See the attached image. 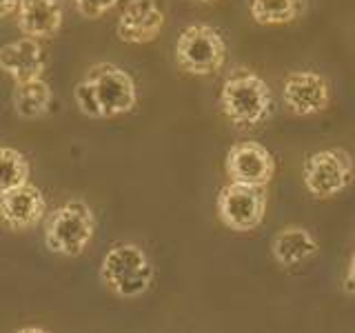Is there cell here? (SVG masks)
<instances>
[{"mask_svg":"<svg viewBox=\"0 0 355 333\" xmlns=\"http://www.w3.org/2000/svg\"><path fill=\"white\" fill-rule=\"evenodd\" d=\"M78 109L89 118H114L136 107L133 78L111 62L94 65L73 89Z\"/></svg>","mask_w":355,"mask_h":333,"instance_id":"1","label":"cell"},{"mask_svg":"<svg viewBox=\"0 0 355 333\" xmlns=\"http://www.w3.org/2000/svg\"><path fill=\"white\" fill-rule=\"evenodd\" d=\"M227 60V44L220 31L209 25L187 27L175 42V62L184 74L214 76Z\"/></svg>","mask_w":355,"mask_h":333,"instance_id":"5","label":"cell"},{"mask_svg":"<svg viewBox=\"0 0 355 333\" xmlns=\"http://www.w3.org/2000/svg\"><path fill=\"white\" fill-rule=\"evenodd\" d=\"M18 7V0H0V18L14 14Z\"/></svg>","mask_w":355,"mask_h":333,"instance_id":"20","label":"cell"},{"mask_svg":"<svg viewBox=\"0 0 355 333\" xmlns=\"http://www.w3.org/2000/svg\"><path fill=\"white\" fill-rule=\"evenodd\" d=\"M78 14L87 20H96L100 16H105L109 9H114L118 0H73Z\"/></svg>","mask_w":355,"mask_h":333,"instance_id":"18","label":"cell"},{"mask_svg":"<svg viewBox=\"0 0 355 333\" xmlns=\"http://www.w3.org/2000/svg\"><path fill=\"white\" fill-rule=\"evenodd\" d=\"M18 27L27 38H53L62 27L58 0H18Z\"/></svg>","mask_w":355,"mask_h":333,"instance_id":"13","label":"cell"},{"mask_svg":"<svg viewBox=\"0 0 355 333\" xmlns=\"http://www.w3.org/2000/svg\"><path fill=\"white\" fill-rule=\"evenodd\" d=\"M266 211L264 187L229 182L218 194V216L231 231H253L262 225Z\"/></svg>","mask_w":355,"mask_h":333,"instance_id":"7","label":"cell"},{"mask_svg":"<svg viewBox=\"0 0 355 333\" xmlns=\"http://www.w3.org/2000/svg\"><path fill=\"white\" fill-rule=\"evenodd\" d=\"M44 209H47L44 196L31 182H25L0 196V220L11 231L36 227L44 216Z\"/></svg>","mask_w":355,"mask_h":333,"instance_id":"9","label":"cell"},{"mask_svg":"<svg viewBox=\"0 0 355 333\" xmlns=\"http://www.w3.org/2000/svg\"><path fill=\"white\" fill-rule=\"evenodd\" d=\"M100 280L120 298H136L151 287L153 264L138 244L122 242L105 253Z\"/></svg>","mask_w":355,"mask_h":333,"instance_id":"4","label":"cell"},{"mask_svg":"<svg viewBox=\"0 0 355 333\" xmlns=\"http://www.w3.org/2000/svg\"><path fill=\"white\" fill-rule=\"evenodd\" d=\"M220 107L225 116L238 127H255L271 118L273 96L258 74L236 69L222 85Z\"/></svg>","mask_w":355,"mask_h":333,"instance_id":"2","label":"cell"},{"mask_svg":"<svg viewBox=\"0 0 355 333\" xmlns=\"http://www.w3.org/2000/svg\"><path fill=\"white\" fill-rule=\"evenodd\" d=\"M273 258L277 264L282 266H295L300 262H304L320 251L318 240L311 236V231L304 227H284L282 231H277V236L273 238L271 244Z\"/></svg>","mask_w":355,"mask_h":333,"instance_id":"14","label":"cell"},{"mask_svg":"<svg viewBox=\"0 0 355 333\" xmlns=\"http://www.w3.org/2000/svg\"><path fill=\"white\" fill-rule=\"evenodd\" d=\"M225 171L231 182L266 187L275 173V158L269 149L255 140L236 142L227 153Z\"/></svg>","mask_w":355,"mask_h":333,"instance_id":"8","label":"cell"},{"mask_svg":"<svg viewBox=\"0 0 355 333\" xmlns=\"http://www.w3.org/2000/svg\"><path fill=\"white\" fill-rule=\"evenodd\" d=\"M304 0H249L251 16L258 25H286L302 14Z\"/></svg>","mask_w":355,"mask_h":333,"instance_id":"16","label":"cell"},{"mask_svg":"<svg viewBox=\"0 0 355 333\" xmlns=\"http://www.w3.org/2000/svg\"><path fill=\"white\" fill-rule=\"evenodd\" d=\"M44 60L42 47L36 38H20L16 42H9L5 47H0V69L7 71L14 83H25L31 78H42Z\"/></svg>","mask_w":355,"mask_h":333,"instance_id":"12","label":"cell"},{"mask_svg":"<svg viewBox=\"0 0 355 333\" xmlns=\"http://www.w3.org/2000/svg\"><path fill=\"white\" fill-rule=\"evenodd\" d=\"M284 105L297 116L320 114L329 107V83L315 71H293L284 80Z\"/></svg>","mask_w":355,"mask_h":333,"instance_id":"11","label":"cell"},{"mask_svg":"<svg viewBox=\"0 0 355 333\" xmlns=\"http://www.w3.org/2000/svg\"><path fill=\"white\" fill-rule=\"evenodd\" d=\"M304 187L306 191L327 200L344 191L353 180V158L344 149H322L311 153L304 162Z\"/></svg>","mask_w":355,"mask_h":333,"instance_id":"6","label":"cell"},{"mask_svg":"<svg viewBox=\"0 0 355 333\" xmlns=\"http://www.w3.org/2000/svg\"><path fill=\"white\" fill-rule=\"evenodd\" d=\"M51 105V87L42 78H31L25 83H16L14 109L20 118H40L47 114Z\"/></svg>","mask_w":355,"mask_h":333,"instance_id":"15","label":"cell"},{"mask_svg":"<svg viewBox=\"0 0 355 333\" xmlns=\"http://www.w3.org/2000/svg\"><path fill=\"white\" fill-rule=\"evenodd\" d=\"M162 25L164 14L155 0H129L118 16L116 33L122 42L144 44L158 38Z\"/></svg>","mask_w":355,"mask_h":333,"instance_id":"10","label":"cell"},{"mask_svg":"<svg viewBox=\"0 0 355 333\" xmlns=\"http://www.w3.org/2000/svg\"><path fill=\"white\" fill-rule=\"evenodd\" d=\"M96 231L94 211L83 200H71L53 209L44 220V244L55 255L78 258Z\"/></svg>","mask_w":355,"mask_h":333,"instance_id":"3","label":"cell"},{"mask_svg":"<svg viewBox=\"0 0 355 333\" xmlns=\"http://www.w3.org/2000/svg\"><path fill=\"white\" fill-rule=\"evenodd\" d=\"M344 291L355 296V253L347 266V275H344Z\"/></svg>","mask_w":355,"mask_h":333,"instance_id":"19","label":"cell"},{"mask_svg":"<svg viewBox=\"0 0 355 333\" xmlns=\"http://www.w3.org/2000/svg\"><path fill=\"white\" fill-rule=\"evenodd\" d=\"M196 3H205V5H209V3H216V0H196Z\"/></svg>","mask_w":355,"mask_h":333,"instance_id":"21","label":"cell"},{"mask_svg":"<svg viewBox=\"0 0 355 333\" xmlns=\"http://www.w3.org/2000/svg\"><path fill=\"white\" fill-rule=\"evenodd\" d=\"M29 160L18 149L0 147V196L29 182Z\"/></svg>","mask_w":355,"mask_h":333,"instance_id":"17","label":"cell"}]
</instances>
